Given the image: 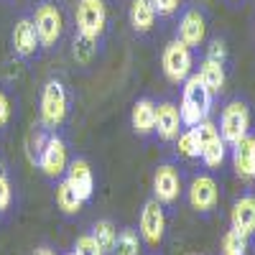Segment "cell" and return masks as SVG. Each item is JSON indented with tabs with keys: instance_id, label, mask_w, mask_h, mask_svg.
<instances>
[{
	"instance_id": "cell-17",
	"label": "cell",
	"mask_w": 255,
	"mask_h": 255,
	"mask_svg": "<svg viewBox=\"0 0 255 255\" xmlns=\"http://www.w3.org/2000/svg\"><path fill=\"white\" fill-rule=\"evenodd\" d=\"M197 77L202 79V84L209 90L212 97H217L225 92V82H227V74H225V64L222 61H215V59H204L202 67L197 72Z\"/></svg>"
},
{
	"instance_id": "cell-32",
	"label": "cell",
	"mask_w": 255,
	"mask_h": 255,
	"mask_svg": "<svg viewBox=\"0 0 255 255\" xmlns=\"http://www.w3.org/2000/svg\"><path fill=\"white\" fill-rule=\"evenodd\" d=\"M33 255H56V253H54V250H49V248H38Z\"/></svg>"
},
{
	"instance_id": "cell-31",
	"label": "cell",
	"mask_w": 255,
	"mask_h": 255,
	"mask_svg": "<svg viewBox=\"0 0 255 255\" xmlns=\"http://www.w3.org/2000/svg\"><path fill=\"white\" fill-rule=\"evenodd\" d=\"M8 120H10V100L5 97L3 90H0V128L8 125Z\"/></svg>"
},
{
	"instance_id": "cell-3",
	"label": "cell",
	"mask_w": 255,
	"mask_h": 255,
	"mask_svg": "<svg viewBox=\"0 0 255 255\" xmlns=\"http://www.w3.org/2000/svg\"><path fill=\"white\" fill-rule=\"evenodd\" d=\"M67 108H69L67 87H64L59 79L46 82L44 90H41V123H44L49 130L61 125L64 118H67Z\"/></svg>"
},
{
	"instance_id": "cell-13",
	"label": "cell",
	"mask_w": 255,
	"mask_h": 255,
	"mask_svg": "<svg viewBox=\"0 0 255 255\" xmlns=\"http://www.w3.org/2000/svg\"><path fill=\"white\" fill-rule=\"evenodd\" d=\"M230 225H232V230L245 235V238H250L255 232V197L253 194H245L232 204Z\"/></svg>"
},
{
	"instance_id": "cell-7",
	"label": "cell",
	"mask_w": 255,
	"mask_h": 255,
	"mask_svg": "<svg viewBox=\"0 0 255 255\" xmlns=\"http://www.w3.org/2000/svg\"><path fill=\"white\" fill-rule=\"evenodd\" d=\"M36 161H38V168H41V171H44L49 179L61 176L64 171H67V166H69L67 143H64L59 135H49Z\"/></svg>"
},
{
	"instance_id": "cell-5",
	"label": "cell",
	"mask_w": 255,
	"mask_h": 255,
	"mask_svg": "<svg viewBox=\"0 0 255 255\" xmlns=\"http://www.w3.org/2000/svg\"><path fill=\"white\" fill-rule=\"evenodd\" d=\"M250 130V110L240 100H232L225 105L220 118V135L227 145H235L240 138H245Z\"/></svg>"
},
{
	"instance_id": "cell-2",
	"label": "cell",
	"mask_w": 255,
	"mask_h": 255,
	"mask_svg": "<svg viewBox=\"0 0 255 255\" xmlns=\"http://www.w3.org/2000/svg\"><path fill=\"white\" fill-rule=\"evenodd\" d=\"M31 23H33L36 36H38V46L54 49L59 44V38L64 33V15H61V8L56 3H51V0L38 3L36 10H33Z\"/></svg>"
},
{
	"instance_id": "cell-10",
	"label": "cell",
	"mask_w": 255,
	"mask_h": 255,
	"mask_svg": "<svg viewBox=\"0 0 255 255\" xmlns=\"http://www.w3.org/2000/svg\"><path fill=\"white\" fill-rule=\"evenodd\" d=\"M153 194L158 204H174L181 194V176L171 163H163L153 174Z\"/></svg>"
},
{
	"instance_id": "cell-11",
	"label": "cell",
	"mask_w": 255,
	"mask_h": 255,
	"mask_svg": "<svg viewBox=\"0 0 255 255\" xmlns=\"http://www.w3.org/2000/svg\"><path fill=\"white\" fill-rule=\"evenodd\" d=\"M217 202H220V186H217V181L212 176L202 174V176H197L194 181H191V186H189V204L194 207L197 212L215 209Z\"/></svg>"
},
{
	"instance_id": "cell-26",
	"label": "cell",
	"mask_w": 255,
	"mask_h": 255,
	"mask_svg": "<svg viewBox=\"0 0 255 255\" xmlns=\"http://www.w3.org/2000/svg\"><path fill=\"white\" fill-rule=\"evenodd\" d=\"M74 255H105V253L100 250L97 240L87 232V235H79V238H77V243H74Z\"/></svg>"
},
{
	"instance_id": "cell-25",
	"label": "cell",
	"mask_w": 255,
	"mask_h": 255,
	"mask_svg": "<svg viewBox=\"0 0 255 255\" xmlns=\"http://www.w3.org/2000/svg\"><path fill=\"white\" fill-rule=\"evenodd\" d=\"M222 250H225V255H245L248 253V238L235 232V230H230L222 238Z\"/></svg>"
},
{
	"instance_id": "cell-4",
	"label": "cell",
	"mask_w": 255,
	"mask_h": 255,
	"mask_svg": "<svg viewBox=\"0 0 255 255\" xmlns=\"http://www.w3.org/2000/svg\"><path fill=\"white\" fill-rule=\"evenodd\" d=\"M74 18L79 36L97 41L108 26V5H105V0H79Z\"/></svg>"
},
{
	"instance_id": "cell-6",
	"label": "cell",
	"mask_w": 255,
	"mask_h": 255,
	"mask_svg": "<svg viewBox=\"0 0 255 255\" xmlns=\"http://www.w3.org/2000/svg\"><path fill=\"white\" fill-rule=\"evenodd\" d=\"M191 64H194V56H191V49L184 46L181 41H168L166 49H163V56H161V67H163V74L171 79L174 84L184 82L189 74H191Z\"/></svg>"
},
{
	"instance_id": "cell-20",
	"label": "cell",
	"mask_w": 255,
	"mask_h": 255,
	"mask_svg": "<svg viewBox=\"0 0 255 255\" xmlns=\"http://www.w3.org/2000/svg\"><path fill=\"white\" fill-rule=\"evenodd\" d=\"M56 204H59V209L64 212V215H77L84 202L79 199L77 191L69 186V181L64 179V181H59V186H56Z\"/></svg>"
},
{
	"instance_id": "cell-1",
	"label": "cell",
	"mask_w": 255,
	"mask_h": 255,
	"mask_svg": "<svg viewBox=\"0 0 255 255\" xmlns=\"http://www.w3.org/2000/svg\"><path fill=\"white\" fill-rule=\"evenodd\" d=\"M212 110V95L202 84L197 74H189L184 79V92H181V105H179V115L184 128H194L202 120L209 118Z\"/></svg>"
},
{
	"instance_id": "cell-9",
	"label": "cell",
	"mask_w": 255,
	"mask_h": 255,
	"mask_svg": "<svg viewBox=\"0 0 255 255\" xmlns=\"http://www.w3.org/2000/svg\"><path fill=\"white\" fill-rule=\"evenodd\" d=\"M204 36H207V18L199 8H189L181 20H179V28H176V41H181L184 46L189 49H197L204 44Z\"/></svg>"
},
{
	"instance_id": "cell-16",
	"label": "cell",
	"mask_w": 255,
	"mask_h": 255,
	"mask_svg": "<svg viewBox=\"0 0 255 255\" xmlns=\"http://www.w3.org/2000/svg\"><path fill=\"white\" fill-rule=\"evenodd\" d=\"M10 41H13V49L18 56H33L36 49H38V36H36V28L31 23V18H20L18 23L13 26V33H10Z\"/></svg>"
},
{
	"instance_id": "cell-14",
	"label": "cell",
	"mask_w": 255,
	"mask_h": 255,
	"mask_svg": "<svg viewBox=\"0 0 255 255\" xmlns=\"http://www.w3.org/2000/svg\"><path fill=\"white\" fill-rule=\"evenodd\" d=\"M67 181L69 186L79 194L82 202H87L92 197V191H95V176H92V168L87 161H82V158H74L69 166H67Z\"/></svg>"
},
{
	"instance_id": "cell-24",
	"label": "cell",
	"mask_w": 255,
	"mask_h": 255,
	"mask_svg": "<svg viewBox=\"0 0 255 255\" xmlns=\"http://www.w3.org/2000/svg\"><path fill=\"white\" fill-rule=\"evenodd\" d=\"M179 153L186 156V158H199V138L194 133V128H186L184 133H179Z\"/></svg>"
},
{
	"instance_id": "cell-19",
	"label": "cell",
	"mask_w": 255,
	"mask_h": 255,
	"mask_svg": "<svg viewBox=\"0 0 255 255\" xmlns=\"http://www.w3.org/2000/svg\"><path fill=\"white\" fill-rule=\"evenodd\" d=\"M156 23V10L151 0H133L130 3V26L135 33H148Z\"/></svg>"
},
{
	"instance_id": "cell-21",
	"label": "cell",
	"mask_w": 255,
	"mask_h": 255,
	"mask_svg": "<svg viewBox=\"0 0 255 255\" xmlns=\"http://www.w3.org/2000/svg\"><path fill=\"white\" fill-rule=\"evenodd\" d=\"M90 235L97 240V245H100V250H102L105 255L113 253L115 240H118V230H115V225H113L110 220H100V222H95Z\"/></svg>"
},
{
	"instance_id": "cell-18",
	"label": "cell",
	"mask_w": 255,
	"mask_h": 255,
	"mask_svg": "<svg viewBox=\"0 0 255 255\" xmlns=\"http://www.w3.org/2000/svg\"><path fill=\"white\" fill-rule=\"evenodd\" d=\"M130 123H133V130L138 135H148L153 133V125H156V102L153 100H138L133 105V113H130Z\"/></svg>"
},
{
	"instance_id": "cell-29",
	"label": "cell",
	"mask_w": 255,
	"mask_h": 255,
	"mask_svg": "<svg viewBox=\"0 0 255 255\" xmlns=\"http://www.w3.org/2000/svg\"><path fill=\"white\" fill-rule=\"evenodd\" d=\"M207 59H215V61H222V64H225V59H227V46H225L222 38H215V41L209 44Z\"/></svg>"
},
{
	"instance_id": "cell-28",
	"label": "cell",
	"mask_w": 255,
	"mask_h": 255,
	"mask_svg": "<svg viewBox=\"0 0 255 255\" xmlns=\"http://www.w3.org/2000/svg\"><path fill=\"white\" fill-rule=\"evenodd\" d=\"M10 199H13V191H10V181L8 176L0 171V212H5L10 207Z\"/></svg>"
},
{
	"instance_id": "cell-15",
	"label": "cell",
	"mask_w": 255,
	"mask_h": 255,
	"mask_svg": "<svg viewBox=\"0 0 255 255\" xmlns=\"http://www.w3.org/2000/svg\"><path fill=\"white\" fill-rule=\"evenodd\" d=\"M232 163L243 179H255V135H245L232 145Z\"/></svg>"
},
{
	"instance_id": "cell-12",
	"label": "cell",
	"mask_w": 255,
	"mask_h": 255,
	"mask_svg": "<svg viewBox=\"0 0 255 255\" xmlns=\"http://www.w3.org/2000/svg\"><path fill=\"white\" fill-rule=\"evenodd\" d=\"M153 133H158L161 140H176L181 133V115L174 102H161L156 105V125Z\"/></svg>"
},
{
	"instance_id": "cell-23",
	"label": "cell",
	"mask_w": 255,
	"mask_h": 255,
	"mask_svg": "<svg viewBox=\"0 0 255 255\" xmlns=\"http://www.w3.org/2000/svg\"><path fill=\"white\" fill-rule=\"evenodd\" d=\"M140 253V243H138V235L133 230H123L118 232V240H115V248H113V255H138Z\"/></svg>"
},
{
	"instance_id": "cell-33",
	"label": "cell",
	"mask_w": 255,
	"mask_h": 255,
	"mask_svg": "<svg viewBox=\"0 0 255 255\" xmlns=\"http://www.w3.org/2000/svg\"><path fill=\"white\" fill-rule=\"evenodd\" d=\"M69 255H74V253H69Z\"/></svg>"
},
{
	"instance_id": "cell-8",
	"label": "cell",
	"mask_w": 255,
	"mask_h": 255,
	"mask_svg": "<svg viewBox=\"0 0 255 255\" xmlns=\"http://www.w3.org/2000/svg\"><path fill=\"white\" fill-rule=\"evenodd\" d=\"M163 232H166V217H163V204H158L156 199L145 202L143 212H140V238L156 248L163 240Z\"/></svg>"
},
{
	"instance_id": "cell-30",
	"label": "cell",
	"mask_w": 255,
	"mask_h": 255,
	"mask_svg": "<svg viewBox=\"0 0 255 255\" xmlns=\"http://www.w3.org/2000/svg\"><path fill=\"white\" fill-rule=\"evenodd\" d=\"M179 3H181V0H151L156 15H171L179 8Z\"/></svg>"
},
{
	"instance_id": "cell-27",
	"label": "cell",
	"mask_w": 255,
	"mask_h": 255,
	"mask_svg": "<svg viewBox=\"0 0 255 255\" xmlns=\"http://www.w3.org/2000/svg\"><path fill=\"white\" fill-rule=\"evenodd\" d=\"M95 44H97V41L79 36V38L74 41V56H77V61H82V64H84V61H90L92 54H95Z\"/></svg>"
},
{
	"instance_id": "cell-22",
	"label": "cell",
	"mask_w": 255,
	"mask_h": 255,
	"mask_svg": "<svg viewBox=\"0 0 255 255\" xmlns=\"http://www.w3.org/2000/svg\"><path fill=\"white\" fill-rule=\"evenodd\" d=\"M225 145H227V143H225L222 138H217V140H212L209 145H204V148H202L199 158L204 161V166H207V168H217V166H222L225 153H227V148H225Z\"/></svg>"
}]
</instances>
